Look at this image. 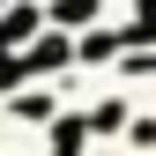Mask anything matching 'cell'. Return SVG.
<instances>
[{
	"mask_svg": "<svg viewBox=\"0 0 156 156\" xmlns=\"http://www.w3.org/2000/svg\"><path fill=\"white\" fill-rule=\"evenodd\" d=\"M30 30H37V8H8L0 15V45H23Z\"/></svg>",
	"mask_w": 156,
	"mask_h": 156,
	"instance_id": "cell-1",
	"label": "cell"
},
{
	"mask_svg": "<svg viewBox=\"0 0 156 156\" xmlns=\"http://www.w3.org/2000/svg\"><path fill=\"white\" fill-rule=\"evenodd\" d=\"M89 15H97V0H60V8H52V23L74 30V23H89Z\"/></svg>",
	"mask_w": 156,
	"mask_h": 156,
	"instance_id": "cell-3",
	"label": "cell"
},
{
	"mask_svg": "<svg viewBox=\"0 0 156 156\" xmlns=\"http://www.w3.org/2000/svg\"><path fill=\"white\" fill-rule=\"evenodd\" d=\"M8 82H23V60H8V52H0V89Z\"/></svg>",
	"mask_w": 156,
	"mask_h": 156,
	"instance_id": "cell-5",
	"label": "cell"
},
{
	"mask_svg": "<svg viewBox=\"0 0 156 156\" xmlns=\"http://www.w3.org/2000/svg\"><path fill=\"white\" fill-rule=\"evenodd\" d=\"M60 60H67V45H60V37H52V45H37L30 60H23V74H52V67H60Z\"/></svg>",
	"mask_w": 156,
	"mask_h": 156,
	"instance_id": "cell-2",
	"label": "cell"
},
{
	"mask_svg": "<svg viewBox=\"0 0 156 156\" xmlns=\"http://www.w3.org/2000/svg\"><path fill=\"white\" fill-rule=\"evenodd\" d=\"M134 37H156V0H141V15H134Z\"/></svg>",
	"mask_w": 156,
	"mask_h": 156,
	"instance_id": "cell-4",
	"label": "cell"
}]
</instances>
